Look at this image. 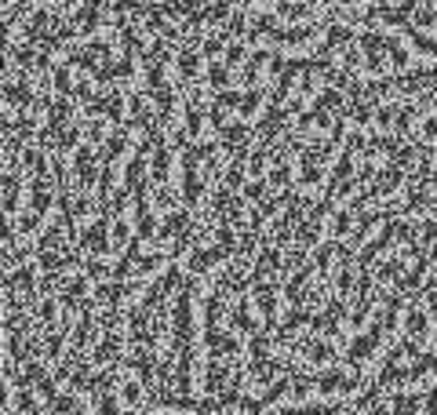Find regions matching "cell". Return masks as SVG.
Returning <instances> with one entry per match:
<instances>
[{"mask_svg": "<svg viewBox=\"0 0 437 415\" xmlns=\"http://www.w3.org/2000/svg\"><path fill=\"white\" fill-rule=\"evenodd\" d=\"M73 171H77V193H91L99 186L102 160L91 153V146H77V153H73Z\"/></svg>", "mask_w": 437, "mask_h": 415, "instance_id": "1", "label": "cell"}, {"mask_svg": "<svg viewBox=\"0 0 437 415\" xmlns=\"http://www.w3.org/2000/svg\"><path fill=\"white\" fill-rule=\"evenodd\" d=\"M357 44H361V51H387L390 62H394L397 69H405V66H408V51L401 48L394 37H382V33H361Z\"/></svg>", "mask_w": 437, "mask_h": 415, "instance_id": "2", "label": "cell"}, {"mask_svg": "<svg viewBox=\"0 0 437 415\" xmlns=\"http://www.w3.org/2000/svg\"><path fill=\"white\" fill-rule=\"evenodd\" d=\"M99 15H102V0H84V4L77 8V29L81 33H95L99 29Z\"/></svg>", "mask_w": 437, "mask_h": 415, "instance_id": "3", "label": "cell"}, {"mask_svg": "<svg viewBox=\"0 0 437 415\" xmlns=\"http://www.w3.org/2000/svg\"><path fill=\"white\" fill-rule=\"evenodd\" d=\"M150 99L157 102V117H160V124H172V113H175V95H172V84L157 87V92H153Z\"/></svg>", "mask_w": 437, "mask_h": 415, "instance_id": "4", "label": "cell"}, {"mask_svg": "<svg viewBox=\"0 0 437 415\" xmlns=\"http://www.w3.org/2000/svg\"><path fill=\"white\" fill-rule=\"evenodd\" d=\"M124 142H127V135H124V132L117 128L113 135L106 139V153H99V160H102V164H113V160H117V157L124 153Z\"/></svg>", "mask_w": 437, "mask_h": 415, "instance_id": "5", "label": "cell"}, {"mask_svg": "<svg viewBox=\"0 0 437 415\" xmlns=\"http://www.w3.org/2000/svg\"><path fill=\"white\" fill-rule=\"evenodd\" d=\"M197 69H200V55L197 51H179V73H182V80H193L197 77Z\"/></svg>", "mask_w": 437, "mask_h": 415, "instance_id": "6", "label": "cell"}, {"mask_svg": "<svg viewBox=\"0 0 437 415\" xmlns=\"http://www.w3.org/2000/svg\"><path fill=\"white\" fill-rule=\"evenodd\" d=\"M4 99L15 102V106H29V99H33V95H29V84H26V80H18V84L8 80V84H4Z\"/></svg>", "mask_w": 437, "mask_h": 415, "instance_id": "7", "label": "cell"}, {"mask_svg": "<svg viewBox=\"0 0 437 415\" xmlns=\"http://www.w3.org/2000/svg\"><path fill=\"white\" fill-rule=\"evenodd\" d=\"M208 84L218 87V92H223V87H230V66H226V62H211V66H208Z\"/></svg>", "mask_w": 437, "mask_h": 415, "instance_id": "8", "label": "cell"}, {"mask_svg": "<svg viewBox=\"0 0 437 415\" xmlns=\"http://www.w3.org/2000/svg\"><path fill=\"white\" fill-rule=\"evenodd\" d=\"M405 33L412 37V44H415L419 51H423V55H437V41H433V37H426V33H419L415 26H405Z\"/></svg>", "mask_w": 437, "mask_h": 415, "instance_id": "9", "label": "cell"}, {"mask_svg": "<svg viewBox=\"0 0 437 415\" xmlns=\"http://www.w3.org/2000/svg\"><path fill=\"white\" fill-rule=\"evenodd\" d=\"M241 102H244V95L233 92V87H223V92L215 95V106H223V110H241Z\"/></svg>", "mask_w": 437, "mask_h": 415, "instance_id": "10", "label": "cell"}, {"mask_svg": "<svg viewBox=\"0 0 437 415\" xmlns=\"http://www.w3.org/2000/svg\"><path fill=\"white\" fill-rule=\"evenodd\" d=\"M277 15H281V19H310V8L306 4H291V0H281Z\"/></svg>", "mask_w": 437, "mask_h": 415, "instance_id": "11", "label": "cell"}, {"mask_svg": "<svg viewBox=\"0 0 437 415\" xmlns=\"http://www.w3.org/2000/svg\"><path fill=\"white\" fill-rule=\"evenodd\" d=\"M73 87H77V84L69 80V69L59 66V69H55V92H59L62 99H69V95H73Z\"/></svg>", "mask_w": 437, "mask_h": 415, "instance_id": "12", "label": "cell"}, {"mask_svg": "<svg viewBox=\"0 0 437 415\" xmlns=\"http://www.w3.org/2000/svg\"><path fill=\"white\" fill-rule=\"evenodd\" d=\"M324 37H328V48H335V44L342 48V44H350V41H354V33L346 29V26H328Z\"/></svg>", "mask_w": 437, "mask_h": 415, "instance_id": "13", "label": "cell"}, {"mask_svg": "<svg viewBox=\"0 0 437 415\" xmlns=\"http://www.w3.org/2000/svg\"><path fill=\"white\" fill-rule=\"evenodd\" d=\"M314 106H317V110H339V106H342V95L335 92V87H324L321 99H317Z\"/></svg>", "mask_w": 437, "mask_h": 415, "instance_id": "14", "label": "cell"}, {"mask_svg": "<svg viewBox=\"0 0 437 415\" xmlns=\"http://www.w3.org/2000/svg\"><path fill=\"white\" fill-rule=\"evenodd\" d=\"M259 102H263V92H259V87H248L244 102H241V117H251L255 110H259Z\"/></svg>", "mask_w": 437, "mask_h": 415, "instance_id": "15", "label": "cell"}, {"mask_svg": "<svg viewBox=\"0 0 437 415\" xmlns=\"http://www.w3.org/2000/svg\"><path fill=\"white\" fill-rule=\"evenodd\" d=\"M204 15H208V22H215V26H218V22H223L226 15H230V4H226V0H211Z\"/></svg>", "mask_w": 437, "mask_h": 415, "instance_id": "16", "label": "cell"}, {"mask_svg": "<svg viewBox=\"0 0 437 415\" xmlns=\"http://www.w3.org/2000/svg\"><path fill=\"white\" fill-rule=\"evenodd\" d=\"M433 22H437V8L433 4H423L415 11V26H433Z\"/></svg>", "mask_w": 437, "mask_h": 415, "instance_id": "17", "label": "cell"}, {"mask_svg": "<svg viewBox=\"0 0 437 415\" xmlns=\"http://www.w3.org/2000/svg\"><path fill=\"white\" fill-rule=\"evenodd\" d=\"M182 128H186L190 135H200V113L193 110L190 102H186V120H182Z\"/></svg>", "mask_w": 437, "mask_h": 415, "instance_id": "18", "label": "cell"}, {"mask_svg": "<svg viewBox=\"0 0 437 415\" xmlns=\"http://www.w3.org/2000/svg\"><path fill=\"white\" fill-rule=\"evenodd\" d=\"M208 120H211V128H215V132H223V128H226V110H223V106H215V102H211Z\"/></svg>", "mask_w": 437, "mask_h": 415, "instance_id": "19", "label": "cell"}, {"mask_svg": "<svg viewBox=\"0 0 437 415\" xmlns=\"http://www.w3.org/2000/svg\"><path fill=\"white\" fill-rule=\"evenodd\" d=\"M223 48H226V33H218V37H208V41H204V55H218Z\"/></svg>", "mask_w": 437, "mask_h": 415, "instance_id": "20", "label": "cell"}, {"mask_svg": "<svg viewBox=\"0 0 437 415\" xmlns=\"http://www.w3.org/2000/svg\"><path fill=\"white\" fill-rule=\"evenodd\" d=\"M244 55H248V51H244L241 44H230V48H226V66H237V62H244Z\"/></svg>", "mask_w": 437, "mask_h": 415, "instance_id": "21", "label": "cell"}, {"mask_svg": "<svg viewBox=\"0 0 437 415\" xmlns=\"http://www.w3.org/2000/svg\"><path fill=\"white\" fill-rule=\"evenodd\" d=\"M394 117H397V110H394V106H382V110H375V120L382 124V128H390V124H394Z\"/></svg>", "mask_w": 437, "mask_h": 415, "instance_id": "22", "label": "cell"}, {"mask_svg": "<svg viewBox=\"0 0 437 415\" xmlns=\"http://www.w3.org/2000/svg\"><path fill=\"white\" fill-rule=\"evenodd\" d=\"M88 139H91V142H102V124H99V120L88 124Z\"/></svg>", "mask_w": 437, "mask_h": 415, "instance_id": "23", "label": "cell"}, {"mask_svg": "<svg viewBox=\"0 0 437 415\" xmlns=\"http://www.w3.org/2000/svg\"><path fill=\"white\" fill-rule=\"evenodd\" d=\"M423 135H426V139H437V113H433V117L423 124Z\"/></svg>", "mask_w": 437, "mask_h": 415, "instance_id": "24", "label": "cell"}, {"mask_svg": "<svg viewBox=\"0 0 437 415\" xmlns=\"http://www.w3.org/2000/svg\"><path fill=\"white\" fill-rule=\"evenodd\" d=\"M342 4H357V0H342Z\"/></svg>", "mask_w": 437, "mask_h": 415, "instance_id": "25", "label": "cell"}, {"mask_svg": "<svg viewBox=\"0 0 437 415\" xmlns=\"http://www.w3.org/2000/svg\"><path fill=\"white\" fill-rule=\"evenodd\" d=\"M244 4H251V0H244Z\"/></svg>", "mask_w": 437, "mask_h": 415, "instance_id": "26", "label": "cell"}]
</instances>
